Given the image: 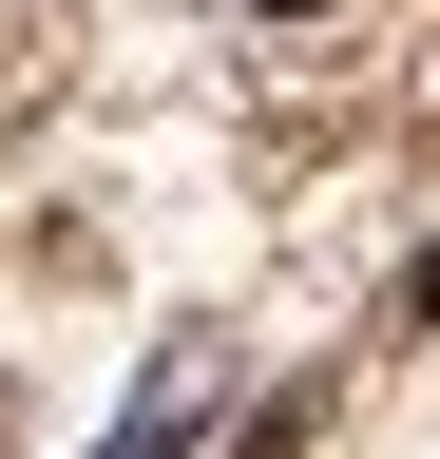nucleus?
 <instances>
[{
    "label": "nucleus",
    "mask_w": 440,
    "mask_h": 459,
    "mask_svg": "<svg viewBox=\"0 0 440 459\" xmlns=\"http://www.w3.org/2000/svg\"><path fill=\"white\" fill-rule=\"evenodd\" d=\"M173 440H192V383H153V402H134V421L96 440V459H173Z\"/></svg>",
    "instance_id": "nucleus-1"
}]
</instances>
